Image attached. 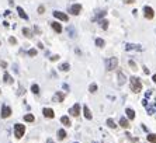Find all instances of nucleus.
<instances>
[{
    "instance_id": "obj_14",
    "label": "nucleus",
    "mask_w": 156,
    "mask_h": 143,
    "mask_svg": "<svg viewBox=\"0 0 156 143\" xmlns=\"http://www.w3.org/2000/svg\"><path fill=\"white\" fill-rule=\"evenodd\" d=\"M3 80H4V83H6V84H13V79H11V76H10L9 73H4Z\"/></svg>"
},
{
    "instance_id": "obj_37",
    "label": "nucleus",
    "mask_w": 156,
    "mask_h": 143,
    "mask_svg": "<svg viewBox=\"0 0 156 143\" xmlns=\"http://www.w3.org/2000/svg\"><path fill=\"white\" fill-rule=\"evenodd\" d=\"M152 80H153V83H156V74H153V77H152Z\"/></svg>"
},
{
    "instance_id": "obj_20",
    "label": "nucleus",
    "mask_w": 156,
    "mask_h": 143,
    "mask_svg": "<svg viewBox=\"0 0 156 143\" xmlns=\"http://www.w3.org/2000/svg\"><path fill=\"white\" fill-rule=\"evenodd\" d=\"M148 142L156 143V135L155 133H149V135H148Z\"/></svg>"
},
{
    "instance_id": "obj_11",
    "label": "nucleus",
    "mask_w": 156,
    "mask_h": 143,
    "mask_svg": "<svg viewBox=\"0 0 156 143\" xmlns=\"http://www.w3.org/2000/svg\"><path fill=\"white\" fill-rule=\"evenodd\" d=\"M83 115H84L86 119H92V118H93V116H92V112H90V110H89V107H87V105L83 107Z\"/></svg>"
},
{
    "instance_id": "obj_23",
    "label": "nucleus",
    "mask_w": 156,
    "mask_h": 143,
    "mask_svg": "<svg viewBox=\"0 0 156 143\" xmlns=\"http://www.w3.org/2000/svg\"><path fill=\"white\" fill-rule=\"evenodd\" d=\"M100 25H101V28H103V30H107V28H108V21H107V20H101Z\"/></svg>"
},
{
    "instance_id": "obj_31",
    "label": "nucleus",
    "mask_w": 156,
    "mask_h": 143,
    "mask_svg": "<svg viewBox=\"0 0 156 143\" xmlns=\"http://www.w3.org/2000/svg\"><path fill=\"white\" fill-rule=\"evenodd\" d=\"M28 55H30V56H35V55H37V51H35V49H31V51H28Z\"/></svg>"
},
{
    "instance_id": "obj_36",
    "label": "nucleus",
    "mask_w": 156,
    "mask_h": 143,
    "mask_svg": "<svg viewBox=\"0 0 156 143\" xmlns=\"http://www.w3.org/2000/svg\"><path fill=\"white\" fill-rule=\"evenodd\" d=\"M44 10H45V9H44L42 6H40V7H38V13H44Z\"/></svg>"
},
{
    "instance_id": "obj_6",
    "label": "nucleus",
    "mask_w": 156,
    "mask_h": 143,
    "mask_svg": "<svg viewBox=\"0 0 156 143\" xmlns=\"http://www.w3.org/2000/svg\"><path fill=\"white\" fill-rule=\"evenodd\" d=\"M54 15H55L56 18L62 20V21H67V20H69L67 14H65V13H62V11H54Z\"/></svg>"
},
{
    "instance_id": "obj_24",
    "label": "nucleus",
    "mask_w": 156,
    "mask_h": 143,
    "mask_svg": "<svg viewBox=\"0 0 156 143\" xmlns=\"http://www.w3.org/2000/svg\"><path fill=\"white\" fill-rule=\"evenodd\" d=\"M96 45H97V46H100V48H101V46H104V45H106V42H104V39H101V38H97V39H96Z\"/></svg>"
},
{
    "instance_id": "obj_34",
    "label": "nucleus",
    "mask_w": 156,
    "mask_h": 143,
    "mask_svg": "<svg viewBox=\"0 0 156 143\" xmlns=\"http://www.w3.org/2000/svg\"><path fill=\"white\" fill-rule=\"evenodd\" d=\"M104 15H106V11H100V13H98V15H97V17L100 18V17H104Z\"/></svg>"
},
{
    "instance_id": "obj_4",
    "label": "nucleus",
    "mask_w": 156,
    "mask_h": 143,
    "mask_svg": "<svg viewBox=\"0 0 156 143\" xmlns=\"http://www.w3.org/2000/svg\"><path fill=\"white\" fill-rule=\"evenodd\" d=\"M144 13H145V17H146L148 20H152L153 15H155V11H153V9H152V7H149V6H145V7H144Z\"/></svg>"
},
{
    "instance_id": "obj_38",
    "label": "nucleus",
    "mask_w": 156,
    "mask_h": 143,
    "mask_svg": "<svg viewBox=\"0 0 156 143\" xmlns=\"http://www.w3.org/2000/svg\"><path fill=\"white\" fill-rule=\"evenodd\" d=\"M46 143H55V142H54L52 139H48V140H46Z\"/></svg>"
},
{
    "instance_id": "obj_25",
    "label": "nucleus",
    "mask_w": 156,
    "mask_h": 143,
    "mask_svg": "<svg viewBox=\"0 0 156 143\" xmlns=\"http://www.w3.org/2000/svg\"><path fill=\"white\" fill-rule=\"evenodd\" d=\"M118 83L119 84H124V83H125V77H124L123 73H118Z\"/></svg>"
},
{
    "instance_id": "obj_33",
    "label": "nucleus",
    "mask_w": 156,
    "mask_h": 143,
    "mask_svg": "<svg viewBox=\"0 0 156 143\" xmlns=\"http://www.w3.org/2000/svg\"><path fill=\"white\" fill-rule=\"evenodd\" d=\"M69 34H71V37H75L76 32H73V28H69Z\"/></svg>"
},
{
    "instance_id": "obj_16",
    "label": "nucleus",
    "mask_w": 156,
    "mask_h": 143,
    "mask_svg": "<svg viewBox=\"0 0 156 143\" xmlns=\"http://www.w3.org/2000/svg\"><path fill=\"white\" fill-rule=\"evenodd\" d=\"M65 137H66V132H65L63 129H59V131H58V139L59 140H63Z\"/></svg>"
},
{
    "instance_id": "obj_8",
    "label": "nucleus",
    "mask_w": 156,
    "mask_h": 143,
    "mask_svg": "<svg viewBox=\"0 0 156 143\" xmlns=\"http://www.w3.org/2000/svg\"><path fill=\"white\" fill-rule=\"evenodd\" d=\"M51 27H52V30L55 31V32H58V34H61V32H62V25L59 24V23L54 21V23L51 24Z\"/></svg>"
},
{
    "instance_id": "obj_40",
    "label": "nucleus",
    "mask_w": 156,
    "mask_h": 143,
    "mask_svg": "<svg viewBox=\"0 0 156 143\" xmlns=\"http://www.w3.org/2000/svg\"><path fill=\"white\" fill-rule=\"evenodd\" d=\"M76 143H77V142H76Z\"/></svg>"
},
{
    "instance_id": "obj_35",
    "label": "nucleus",
    "mask_w": 156,
    "mask_h": 143,
    "mask_svg": "<svg viewBox=\"0 0 156 143\" xmlns=\"http://www.w3.org/2000/svg\"><path fill=\"white\" fill-rule=\"evenodd\" d=\"M58 59H59V56H58V55H55V56H52V58H51V60L55 62V60H58Z\"/></svg>"
},
{
    "instance_id": "obj_18",
    "label": "nucleus",
    "mask_w": 156,
    "mask_h": 143,
    "mask_svg": "<svg viewBox=\"0 0 156 143\" xmlns=\"http://www.w3.org/2000/svg\"><path fill=\"white\" fill-rule=\"evenodd\" d=\"M61 122L63 125H66V126H71V119L67 118V116H62L61 118Z\"/></svg>"
},
{
    "instance_id": "obj_15",
    "label": "nucleus",
    "mask_w": 156,
    "mask_h": 143,
    "mask_svg": "<svg viewBox=\"0 0 156 143\" xmlns=\"http://www.w3.org/2000/svg\"><path fill=\"white\" fill-rule=\"evenodd\" d=\"M17 11H19V14H20V17H21V18H24V20H28V15L25 14V11L21 9V7H17Z\"/></svg>"
},
{
    "instance_id": "obj_7",
    "label": "nucleus",
    "mask_w": 156,
    "mask_h": 143,
    "mask_svg": "<svg viewBox=\"0 0 156 143\" xmlns=\"http://www.w3.org/2000/svg\"><path fill=\"white\" fill-rule=\"evenodd\" d=\"M71 114L73 116L79 115V114H80V105H79V104H75V105L72 107V108H71Z\"/></svg>"
},
{
    "instance_id": "obj_22",
    "label": "nucleus",
    "mask_w": 156,
    "mask_h": 143,
    "mask_svg": "<svg viewBox=\"0 0 156 143\" xmlns=\"http://www.w3.org/2000/svg\"><path fill=\"white\" fill-rule=\"evenodd\" d=\"M24 121L32 122V121H34V115H32V114H27V115H24Z\"/></svg>"
},
{
    "instance_id": "obj_9",
    "label": "nucleus",
    "mask_w": 156,
    "mask_h": 143,
    "mask_svg": "<svg viewBox=\"0 0 156 143\" xmlns=\"http://www.w3.org/2000/svg\"><path fill=\"white\" fill-rule=\"evenodd\" d=\"M80 10H82V6H80V4H73V6L71 7V13H72V14H75V15L79 14Z\"/></svg>"
},
{
    "instance_id": "obj_27",
    "label": "nucleus",
    "mask_w": 156,
    "mask_h": 143,
    "mask_svg": "<svg viewBox=\"0 0 156 143\" xmlns=\"http://www.w3.org/2000/svg\"><path fill=\"white\" fill-rule=\"evenodd\" d=\"M31 91H32L34 94H38V93H40V87H38L37 84H32V87H31Z\"/></svg>"
},
{
    "instance_id": "obj_12",
    "label": "nucleus",
    "mask_w": 156,
    "mask_h": 143,
    "mask_svg": "<svg viewBox=\"0 0 156 143\" xmlns=\"http://www.w3.org/2000/svg\"><path fill=\"white\" fill-rule=\"evenodd\" d=\"M119 125H121L124 129H127L129 126V122H128V119H127V118H119Z\"/></svg>"
},
{
    "instance_id": "obj_2",
    "label": "nucleus",
    "mask_w": 156,
    "mask_h": 143,
    "mask_svg": "<svg viewBox=\"0 0 156 143\" xmlns=\"http://www.w3.org/2000/svg\"><path fill=\"white\" fill-rule=\"evenodd\" d=\"M25 133V126L21 124H15L14 125V136L17 137V139H21L23 136H24Z\"/></svg>"
},
{
    "instance_id": "obj_3",
    "label": "nucleus",
    "mask_w": 156,
    "mask_h": 143,
    "mask_svg": "<svg viewBox=\"0 0 156 143\" xmlns=\"http://www.w3.org/2000/svg\"><path fill=\"white\" fill-rule=\"evenodd\" d=\"M118 65V59L117 58H110L107 60V70H114Z\"/></svg>"
},
{
    "instance_id": "obj_5",
    "label": "nucleus",
    "mask_w": 156,
    "mask_h": 143,
    "mask_svg": "<svg viewBox=\"0 0 156 143\" xmlns=\"http://www.w3.org/2000/svg\"><path fill=\"white\" fill-rule=\"evenodd\" d=\"M11 115V108L7 105H3L2 107V118H9Z\"/></svg>"
},
{
    "instance_id": "obj_26",
    "label": "nucleus",
    "mask_w": 156,
    "mask_h": 143,
    "mask_svg": "<svg viewBox=\"0 0 156 143\" xmlns=\"http://www.w3.org/2000/svg\"><path fill=\"white\" fill-rule=\"evenodd\" d=\"M89 91H90V93H96V91H97V84H96V83H93V84H90V87H89Z\"/></svg>"
},
{
    "instance_id": "obj_1",
    "label": "nucleus",
    "mask_w": 156,
    "mask_h": 143,
    "mask_svg": "<svg viewBox=\"0 0 156 143\" xmlns=\"http://www.w3.org/2000/svg\"><path fill=\"white\" fill-rule=\"evenodd\" d=\"M131 90L134 93H139L142 90V83L138 77H131Z\"/></svg>"
},
{
    "instance_id": "obj_30",
    "label": "nucleus",
    "mask_w": 156,
    "mask_h": 143,
    "mask_svg": "<svg viewBox=\"0 0 156 143\" xmlns=\"http://www.w3.org/2000/svg\"><path fill=\"white\" fill-rule=\"evenodd\" d=\"M9 42L11 44V45H15V44H17V39H15L14 37H10V39H9Z\"/></svg>"
},
{
    "instance_id": "obj_21",
    "label": "nucleus",
    "mask_w": 156,
    "mask_h": 143,
    "mask_svg": "<svg viewBox=\"0 0 156 143\" xmlns=\"http://www.w3.org/2000/svg\"><path fill=\"white\" fill-rule=\"evenodd\" d=\"M69 67H71V66H69V63H62L61 66H59V69H61L62 72H67V70H69Z\"/></svg>"
},
{
    "instance_id": "obj_13",
    "label": "nucleus",
    "mask_w": 156,
    "mask_h": 143,
    "mask_svg": "<svg viewBox=\"0 0 156 143\" xmlns=\"http://www.w3.org/2000/svg\"><path fill=\"white\" fill-rule=\"evenodd\" d=\"M125 114H127V116H128V119H131V121L135 118V112H134V110H131V108H127Z\"/></svg>"
},
{
    "instance_id": "obj_39",
    "label": "nucleus",
    "mask_w": 156,
    "mask_h": 143,
    "mask_svg": "<svg viewBox=\"0 0 156 143\" xmlns=\"http://www.w3.org/2000/svg\"><path fill=\"white\" fill-rule=\"evenodd\" d=\"M125 3H134V0H125Z\"/></svg>"
},
{
    "instance_id": "obj_28",
    "label": "nucleus",
    "mask_w": 156,
    "mask_h": 143,
    "mask_svg": "<svg viewBox=\"0 0 156 143\" xmlns=\"http://www.w3.org/2000/svg\"><path fill=\"white\" fill-rule=\"evenodd\" d=\"M107 125H108V126H110L111 129H114V128H115V126H117V125H115V122H114L113 119H107Z\"/></svg>"
},
{
    "instance_id": "obj_29",
    "label": "nucleus",
    "mask_w": 156,
    "mask_h": 143,
    "mask_svg": "<svg viewBox=\"0 0 156 143\" xmlns=\"http://www.w3.org/2000/svg\"><path fill=\"white\" fill-rule=\"evenodd\" d=\"M23 34H24V35H25L27 38H30V37H31V31H28V28H24V30H23Z\"/></svg>"
},
{
    "instance_id": "obj_19",
    "label": "nucleus",
    "mask_w": 156,
    "mask_h": 143,
    "mask_svg": "<svg viewBox=\"0 0 156 143\" xmlns=\"http://www.w3.org/2000/svg\"><path fill=\"white\" fill-rule=\"evenodd\" d=\"M63 98H65V95L62 94V93H56V94H55V100L58 101V103H62Z\"/></svg>"
},
{
    "instance_id": "obj_17",
    "label": "nucleus",
    "mask_w": 156,
    "mask_h": 143,
    "mask_svg": "<svg viewBox=\"0 0 156 143\" xmlns=\"http://www.w3.org/2000/svg\"><path fill=\"white\" fill-rule=\"evenodd\" d=\"M125 48H127V51H131V49H136V51H141V49H142L139 45H131V44H128Z\"/></svg>"
},
{
    "instance_id": "obj_10",
    "label": "nucleus",
    "mask_w": 156,
    "mask_h": 143,
    "mask_svg": "<svg viewBox=\"0 0 156 143\" xmlns=\"http://www.w3.org/2000/svg\"><path fill=\"white\" fill-rule=\"evenodd\" d=\"M42 112H44V115H45L46 118H54V116H55V114H54V110H51V108H44Z\"/></svg>"
},
{
    "instance_id": "obj_32",
    "label": "nucleus",
    "mask_w": 156,
    "mask_h": 143,
    "mask_svg": "<svg viewBox=\"0 0 156 143\" xmlns=\"http://www.w3.org/2000/svg\"><path fill=\"white\" fill-rule=\"evenodd\" d=\"M129 66H132V67H134V70H136V65H135L132 60H129Z\"/></svg>"
}]
</instances>
